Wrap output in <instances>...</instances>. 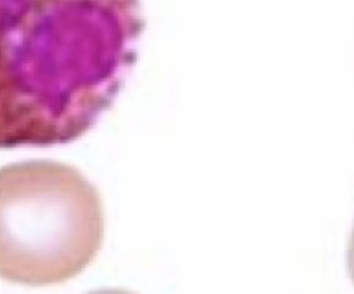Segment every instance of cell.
<instances>
[{
	"mask_svg": "<svg viewBox=\"0 0 354 294\" xmlns=\"http://www.w3.org/2000/svg\"><path fill=\"white\" fill-rule=\"evenodd\" d=\"M102 236L101 197L75 167L25 161L0 169V278L67 282L95 260Z\"/></svg>",
	"mask_w": 354,
	"mask_h": 294,
	"instance_id": "7a4b0ae2",
	"label": "cell"
},
{
	"mask_svg": "<svg viewBox=\"0 0 354 294\" xmlns=\"http://www.w3.org/2000/svg\"><path fill=\"white\" fill-rule=\"evenodd\" d=\"M140 0H0V150L85 135L137 62Z\"/></svg>",
	"mask_w": 354,
	"mask_h": 294,
	"instance_id": "6da1fadb",
	"label": "cell"
}]
</instances>
